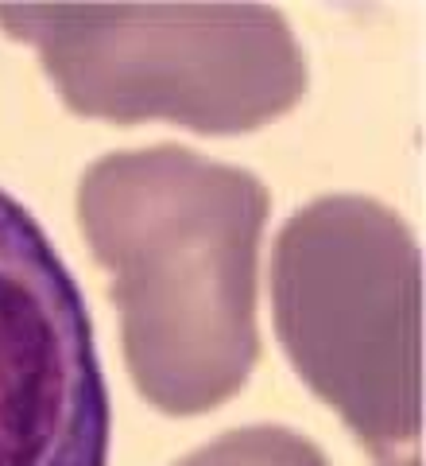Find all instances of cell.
Here are the masks:
<instances>
[{
  "label": "cell",
  "mask_w": 426,
  "mask_h": 466,
  "mask_svg": "<svg viewBox=\"0 0 426 466\" xmlns=\"http://www.w3.org/2000/svg\"><path fill=\"white\" fill-rule=\"evenodd\" d=\"M109 385L74 276L0 187V466H105Z\"/></svg>",
  "instance_id": "277c9868"
},
{
  "label": "cell",
  "mask_w": 426,
  "mask_h": 466,
  "mask_svg": "<svg viewBox=\"0 0 426 466\" xmlns=\"http://www.w3.org/2000/svg\"><path fill=\"white\" fill-rule=\"evenodd\" d=\"M268 210L253 171L183 144L109 152L82 175L78 222L113 272L128 373L159 412H210L256 370Z\"/></svg>",
  "instance_id": "6da1fadb"
},
{
  "label": "cell",
  "mask_w": 426,
  "mask_h": 466,
  "mask_svg": "<svg viewBox=\"0 0 426 466\" xmlns=\"http://www.w3.org/2000/svg\"><path fill=\"white\" fill-rule=\"evenodd\" d=\"M272 303L291 366L364 447L419 440L422 268L400 214L364 195L291 214L275 238Z\"/></svg>",
  "instance_id": "3957f363"
},
{
  "label": "cell",
  "mask_w": 426,
  "mask_h": 466,
  "mask_svg": "<svg viewBox=\"0 0 426 466\" xmlns=\"http://www.w3.org/2000/svg\"><path fill=\"white\" fill-rule=\"evenodd\" d=\"M174 466H330L326 455L295 428L253 424L225 431Z\"/></svg>",
  "instance_id": "5b68a950"
},
{
  "label": "cell",
  "mask_w": 426,
  "mask_h": 466,
  "mask_svg": "<svg viewBox=\"0 0 426 466\" xmlns=\"http://www.w3.org/2000/svg\"><path fill=\"white\" fill-rule=\"evenodd\" d=\"M388 466H419V459L411 455V459H403V462H388Z\"/></svg>",
  "instance_id": "8992f818"
},
{
  "label": "cell",
  "mask_w": 426,
  "mask_h": 466,
  "mask_svg": "<svg viewBox=\"0 0 426 466\" xmlns=\"http://www.w3.org/2000/svg\"><path fill=\"white\" fill-rule=\"evenodd\" d=\"M0 27L35 47L82 116L233 137L295 109L306 55L268 5H16Z\"/></svg>",
  "instance_id": "7a4b0ae2"
}]
</instances>
